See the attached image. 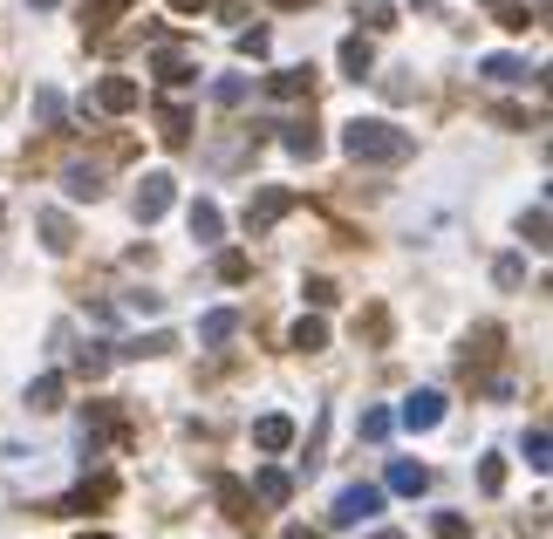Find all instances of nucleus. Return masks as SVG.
Segmentation results:
<instances>
[{
  "mask_svg": "<svg viewBox=\"0 0 553 539\" xmlns=\"http://www.w3.org/2000/svg\"><path fill=\"white\" fill-rule=\"evenodd\" d=\"M369 539H403V533H369Z\"/></svg>",
  "mask_w": 553,
  "mask_h": 539,
  "instance_id": "nucleus-40",
  "label": "nucleus"
},
{
  "mask_svg": "<svg viewBox=\"0 0 553 539\" xmlns=\"http://www.w3.org/2000/svg\"><path fill=\"white\" fill-rule=\"evenodd\" d=\"M185 219H192V239H198V246H212V239L226 232V219H219V205H212V198H198Z\"/></svg>",
  "mask_w": 553,
  "mask_h": 539,
  "instance_id": "nucleus-11",
  "label": "nucleus"
},
{
  "mask_svg": "<svg viewBox=\"0 0 553 539\" xmlns=\"http://www.w3.org/2000/svg\"><path fill=\"white\" fill-rule=\"evenodd\" d=\"M137 103H144L137 76H103V82H96V110H103V116H123V110H137Z\"/></svg>",
  "mask_w": 553,
  "mask_h": 539,
  "instance_id": "nucleus-5",
  "label": "nucleus"
},
{
  "mask_svg": "<svg viewBox=\"0 0 553 539\" xmlns=\"http://www.w3.org/2000/svg\"><path fill=\"white\" fill-rule=\"evenodd\" d=\"M35 116L41 123H62V96L55 89H35Z\"/></svg>",
  "mask_w": 553,
  "mask_h": 539,
  "instance_id": "nucleus-29",
  "label": "nucleus"
},
{
  "mask_svg": "<svg viewBox=\"0 0 553 539\" xmlns=\"http://www.w3.org/2000/svg\"><path fill=\"white\" fill-rule=\"evenodd\" d=\"M246 273H253V267H246V253H226V260H219V280H226V287H239Z\"/></svg>",
  "mask_w": 553,
  "mask_h": 539,
  "instance_id": "nucleus-30",
  "label": "nucleus"
},
{
  "mask_svg": "<svg viewBox=\"0 0 553 539\" xmlns=\"http://www.w3.org/2000/svg\"><path fill=\"white\" fill-rule=\"evenodd\" d=\"M301 294H308L315 308H335V280H321V273H315V280H308V287H301Z\"/></svg>",
  "mask_w": 553,
  "mask_h": 539,
  "instance_id": "nucleus-31",
  "label": "nucleus"
},
{
  "mask_svg": "<svg viewBox=\"0 0 553 539\" xmlns=\"http://www.w3.org/2000/svg\"><path fill=\"white\" fill-rule=\"evenodd\" d=\"M390 492H403V499L431 492V471H424V464H390Z\"/></svg>",
  "mask_w": 553,
  "mask_h": 539,
  "instance_id": "nucleus-16",
  "label": "nucleus"
},
{
  "mask_svg": "<svg viewBox=\"0 0 553 539\" xmlns=\"http://www.w3.org/2000/svg\"><path fill=\"white\" fill-rule=\"evenodd\" d=\"M376 512H383V492H376V485H349V492L335 499V512H328V519H335V526H369Z\"/></svg>",
  "mask_w": 553,
  "mask_h": 539,
  "instance_id": "nucleus-2",
  "label": "nucleus"
},
{
  "mask_svg": "<svg viewBox=\"0 0 553 539\" xmlns=\"http://www.w3.org/2000/svg\"><path fill=\"white\" fill-rule=\"evenodd\" d=\"M41 246H48V253H69V246H76V232H69L62 212H41Z\"/></svg>",
  "mask_w": 553,
  "mask_h": 539,
  "instance_id": "nucleus-19",
  "label": "nucleus"
},
{
  "mask_svg": "<svg viewBox=\"0 0 553 539\" xmlns=\"http://www.w3.org/2000/svg\"><path fill=\"white\" fill-rule=\"evenodd\" d=\"M287 492H294V478H287V471H274V464H260V471H253V499H260V505H287Z\"/></svg>",
  "mask_w": 553,
  "mask_h": 539,
  "instance_id": "nucleus-9",
  "label": "nucleus"
},
{
  "mask_svg": "<svg viewBox=\"0 0 553 539\" xmlns=\"http://www.w3.org/2000/svg\"><path fill=\"white\" fill-rule=\"evenodd\" d=\"M437 539H472V526H465V512H437Z\"/></svg>",
  "mask_w": 553,
  "mask_h": 539,
  "instance_id": "nucleus-28",
  "label": "nucleus"
},
{
  "mask_svg": "<svg viewBox=\"0 0 553 539\" xmlns=\"http://www.w3.org/2000/svg\"><path fill=\"white\" fill-rule=\"evenodd\" d=\"M492 7H499V28H526V21H533V14H526V7H519V0H492Z\"/></svg>",
  "mask_w": 553,
  "mask_h": 539,
  "instance_id": "nucleus-27",
  "label": "nucleus"
},
{
  "mask_svg": "<svg viewBox=\"0 0 553 539\" xmlns=\"http://www.w3.org/2000/svg\"><path fill=\"white\" fill-rule=\"evenodd\" d=\"M519 280H526V260L506 253V260H499V287H519Z\"/></svg>",
  "mask_w": 553,
  "mask_h": 539,
  "instance_id": "nucleus-32",
  "label": "nucleus"
},
{
  "mask_svg": "<svg viewBox=\"0 0 553 539\" xmlns=\"http://www.w3.org/2000/svg\"><path fill=\"white\" fill-rule=\"evenodd\" d=\"M526 239H533V246H547V198H540V205H533V212H526Z\"/></svg>",
  "mask_w": 553,
  "mask_h": 539,
  "instance_id": "nucleus-26",
  "label": "nucleus"
},
{
  "mask_svg": "<svg viewBox=\"0 0 553 539\" xmlns=\"http://www.w3.org/2000/svg\"><path fill=\"white\" fill-rule=\"evenodd\" d=\"M28 410H35V417H48V410H62V376H55V369L28 383Z\"/></svg>",
  "mask_w": 553,
  "mask_h": 539,
  "instance_id": "nucleus-13",
  "label": "nucleus"
},
{
  "mask_svg": "<svg viewBox=\"0 0 553 539\" xmlns=\"http://www.w3.org/2000/svg\"><path fill=\"white\" fill-rule=\"evenodd\" d=\"M478 69H485V82H499V89H519V82L533 76V69H526V62H519V55H485V62H478Z\"/></svg>",
  "mask_w": 553,
  "mask_h": 539,
  "instance_id": "nucleus-10",
  "label": "nucleus"
},
{
  "mask_svg": "<svg viewBox=\"0 0 553 539\" xmlns=\"http://www.w3.org/2000/svg\"><path fill=\"white\" fill-rule=\"evenodd\" d=\"M171 198H178V185H171L164 171H151V178L137 185V219H144V226H158L164 212H171Z\"/></svg>",
  "mask_w": 553,
  "mask_h": 539,
  "instance_id": "nucleus-4",
  "label": "nucleus"
},
{
  "mask_svg": "<svg viewBox=\"0 0 553 539\" xmlns=\"http://www.w3.org/2000/svg\"><path fill=\"white\" fill-rule=\"evenodd\" d=\"M158 123H164V130H158L164 144H185V137H192V116H185V110H164Z\"/></svg>",
  "mask_w": 553,
  "mask_h": 539,
  "instance_id": "nucleus-23",
  "label": "nucleus"
},
{
  "mask_svg": "<svg viewBox=\"0 0 553 539\" xmlns=\"http://www.w3.org/2000/svg\"><path fill=\"white\" fill-rule=\"evenodd\" d=\"M280 539H321V533H315V526H287Z\"/></svg>",
  "mask_w": 553,
  "mask_h": 539,
  "instance_id": "nucleus-36",
  "label": "nucleus"
},
{
  "mask_svg": "<svg viewBox=\"0 0 553 539\" xmlns=\"http://www.w3.org/2000/svg\"><path fill=\"white\" fill-rule=\"evenodd\" d=\"M239 55H267V28H246L239 35Z\"/></svg>",
  "mask_w": 553,
  "mask_h": 539,
  "instance_id": "nucleus-34",
  "label": "nucleus"
},
{
  "mask_svg": "<svg viewBox=\"0 0 553 539\" xmlns=\"http://www.w3.org/2000/svg\"><path fill=\"white\" fill-rule=\"evenodd\" d=\"M123 7H130V0H89V21H96V28H103V21H117Z\"/></svg>",
  "mask_w": 553,
  "mask_h": 539,
  "instance_id": "nucleus-33",
  "label": "nucleus"
},
{
  "mask_svg": "<svg viewBox=\"0 0 553 539\" xmlns=\"http://www.w3.org/2000/svg\"><path fill=\"white\" fill-rule=\"evenodd\" d=\"M396 424L403 430H437L444 424V396H437V389H410L403 410H396Z\"/></svg>",
  "mask_w": 553,
  "mask_h": 539,
  "instance_id": "nucleus-3",
  "label": "nucleus"
},
{
  "mask_svg": "<svg viewBox=\"0 0 553 539\" xmlns=\"http://www.w3.org/2000/svg\"><path fill=\"white\" fill-rule=\"evenodd\" d=\"M62 192L76 198V205H82V198H89V205H96V198H103V178H96V171H89V164H69V171H62Z\"/></svg>",
  "mask_w": 553,
  "mask_h": 539,
  "instance_id": "nucleus-12",
  "label": "nucleus"
},
{
  "mask_svg": "<svg viewBox=\"0 0 553 539\" xmlns=\"http://www.w3.org/2000/svg\"><path fill=\"white\" fill-rule=\"evenodd\" d=\"M28 7H62V0H28Z\"/></svg>",
  "mask_w": 553,
  "mask_h": 539,
  "instance_id": "nucleus-39",
  "label": "nucleus"
},
{
  "mask_svg": "<svg viewBox=\"0 0 553 539\" xmlns=\"http://www.w3.org/2000/svg\"><path fill=\"white\" fill-rule=\"evenodd\" d=\"M239 335V314L233 308H212L205 321H198V342H233Z\"/></svg>",
  "mask_w": 553,
  "mask_h": 539,
  "instance_id": "nucleus-17",
  "label": "nucleus"
},
{
  "mask_svg": "<svg viewBox=\"0 0 553 539\" xmlns=\"http://www.w3.org/2000/svg\"><path fill=\"white\" fill-rule=\"evenodd\" d=\"M212 492H219V505H226L233 526H253V492H246L239 478H212Z\"/></svg>",
  "mask_w": 553,
  "mask_h": 539,
  "instance_id": "nucleus-8",
  "label": "nucleus"
},
{
  "mask_svg": "<svg viewBox=\"0 0 553 539\" xmlns=\"http://www.w3.org/2000/svg\"><path fill=\"white\" fill-rule=\"evenodd\" d=\"M280 144H287V157H308V164H315V157H321V130H315V123H287Z\"/></svg>",
  "mask_w": 553,
  "mask_h": 539,
  "instance_id": "nucleus-14",
  "label": "nucleus"
},
{
  "mask_svg": "<svg viewBox=\"0 0 553 539\" xmlns=\"http://www.w3.org/2000/svg\"><path fill=\"white\" fill-rule=\"evenodd\" d=\"M212 0H171V14H205Z\"/></svg>",
  "mask_w": 553,
  "mask_h": 539,
  "instance_id": "nucleus-35",
  "label": "nucleus"
},
{
  "mask_svg": "<svg viewBox=\"0 0 553 539\" xmlns=\"http://www.w3.org/2000/svg\"><path fill=\"white\" fill-rule=\"evenodd\" d=\"M82 539H110V533H82Z\"/></svg>",
  "mask_w": 553,
  "mask_h": 539,
  "instance_id": "nucleus-41",
  "label": "nucleus"
},
{
  "mask_svg": "<svg viewBox=\"0 0 553 539\" xmlns=\"http://www.w3.org/2000/svg\"><path fill=\"white\" fill-rule=\"evenodd\" d=\"M267 7H308V0H267Z\"/></svg>",
  "mask_w": 553,
  "mask_h": 539,
  "instance_id": "nucleus-37",
  "label": "nucleus"
},
{
  "mask_svg": "<svg viewBox=\"0 0 553 539\" xmlns=\"http://www.w3.org/2000/svg\"><path fill=\"white\" fill-rule=\"evenodd\" d=\"M369 69H376V48H369V41H362V35H349V41H342V76H369Z\"/></svg>",
  "mask_w": 553,
  "mask_h": 539,
  "instance_id": "nucleus-15",
  "label": "nucleus"
},
{
  "mask_svg": "<svg viewBox=\"0 0 553 539\" xmlns=\"http://www.w3.org/2000/svg\"><path fill=\"white\" fill-rule=\"evenodd\" d=\"M0 219H7V205H0Z\"/></svg>",
  "mask_w": 553,
  "mask_h": 539,
  "instance_id": "nucleus-42",
  "label": "nucleus"
},
{
  "mask_svg": "<svg viewBox=\"0 0 553 539\" xmlns=\"http://www.w3.org/2000/svg\"><path fill=\"white\" fill-rule=\"evenodd\" d=\"M308 82H315V69H280V76H274V96H301Z\"/></svg>",
  "mask_w": 553,
  "mask_h": 539,
  "instance_id": "nucleus-24",
  "label": "nucleus"
},
{
  "mask_svg": "<svg viewBox=\"0 0 553 539\" xmlns=\"http://www.w3.org/2000/svg\"><path fill=\"white\" fill-rule=\"evenodd\" d=\"M390 424H396L390 410H362V417H356V430L369 437V444H383V437H390Z\"/></svg>",
  "mask_w": 553,
  "mask_h": 539,
  "instance_id": "nucleus-22",
  "label": "nucleus"
},
{
  "mask_svg": "<svg viewBox=\"0 0 553 539\" xmlns=\"http://www.w3.org/2000/svg\"><path fill=\"white\" fill-rule=\"evenodd\" d=\"M287 444H294V417L267 410V417L253 424V451H267V458H274V451H287Z\"/></svg>",
  "mask_w": 553,
  "mask_h": 539,
  "instance_id": "nucleus-7",
  "label": "nucleus"
},
{
  "mask_svg": "<svg viewBox=\"0 0 553 539\" xmlns=\"http://www.w3.org/2000/svg\"><path fill=\"white\" fill-rule=\"evenodd\" d=\"M478 492H485V499L506 492V458H478Z\"/></svg>",
  "mask_w": 553,
  "mask_h": 539,
  "instance_id": "nucleus-20",
  "label": "nucleus"
},
{
  "mask_svg": "<svg viewBox=\"0 0 553 539\" xmlns=\"http://www.w3.org/2000/svg\"><path fill=\"white\" fill-rule=\"evenodd\" d=\"M410 7H424V14H431V7H437V0H410Z\"/></svg>",
  "mask_w": 553,
  "mask_h": 539,
  "instance_id": "nucleus-38",
  "label": "nucleus"
},
{
  "mask_svg": "<svg viewBox=\"0 0 553 539\" xmlns=\"http://www.w3.org/2000/svg\"><path fill=\"white\" fill-rule=\"evenodd\" d=\"M294 348H301V355H321V348H328V321H321V314L294 321Z\"/></svg>",
  "mask_w": 553,
  "mask_h": 539,
  "instance_id": "nucleus-18",
  "label": "nucleus"
},
{
  "mask_svg": "<svg viewBox=\"0 0 553 539\" xmlns=\"http://www.w3.org/2000/svg\"><path fill=\"white\" fill-rule=\"evenodd\" d=\"M526 464H533V471H547V424L526 430Z\"/></svg>",
  "mask_w": 553,
  "mask_h": 539,
  "instance_id": "nucleus-25",
  "label": "nucleus"
},
{
  "mask_svg": "<svg viewBox=\"0 0 553 539\" xmlns=\"http://www.w3.org/2000/svg\"><path fill=\"white\" fill-rule=\"evenodd\" d=\"M287 212H294V192H280V185H267V192H260L253 205H246V232H267L274 219H287Z\"/></svg>",
  "mask_w": 553,
  "mask_h": 539,
  "instance_id": "nucleus-6",
  "label": "nucleus"
},
{
  "mask_svg": "<svg viewBox=\"0 0 553 539\" xmlns=\"http://www.w3.org/2000/svg\"><path fill=\"white\" fill-rule=\"evenodd\" d=\"M212 103H219V110H239V103H246V76H226V82H212Z\"/></svg>",
  "mask_w": 553,
  "mask_h": 539,
  "instance_id": "nucleus-21",
  "label": "nucleus"
},
{
  "mask_svg": "<svg viewBox=\"0 0 553 539\" xmlns=\"http://www.w3.org/2000/svg\"><path fill=\"white\" fill-rule=\"evenodd\" d=\"M342 151L356 157V164H403L410 157V137L383 123V116H356L349 130H342Z\"/></svg>",
  "mask_w": 553,
  "mask_h": 539,
  "instance_id": "nucleus-1",
  "label": "nucleus"
}]
</instances>
